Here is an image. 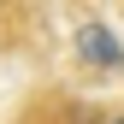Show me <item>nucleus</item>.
Returning a JSON list of instances; mask_svg holds the SVG:
<instances>
[{
    "label": "nucleus",
    "instance_id": "nucleus-1",
    "mask_svg": "<svg viewBox=\"0 0 124 124\" xmlns=\"http://www.w3.org/2000/svg\"><path fill=\"white\" fill-rule=\"evenodd\" d=\"M71 47H77V59H83L89 71H124V41H118L106 24H95V18L71 36Z\"/></svg>",
    "mask_w": 124,
    "mask_h": 124
},
{
    "label": "nucleus",
    "instance_id": "nucleus-2",
    "mask_svg": "<svg viewBox=\"0 0 124 124\" xmlns=\"http://www.w3.org/2000/svg\"><path fill=\"white\" fill-rule=\"evenodd\" d=\"M106 124H124V112H118V118H106Z\"/></svg>",
    "mask_w": 124,
    "mask_h": 124
}]
</instances>
